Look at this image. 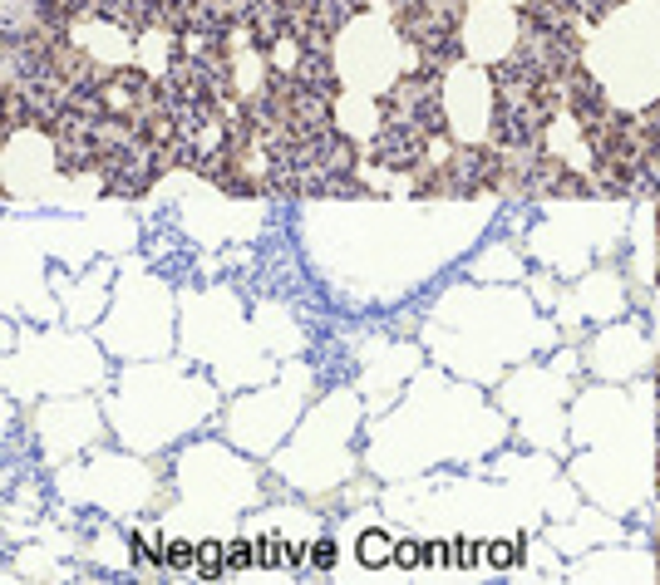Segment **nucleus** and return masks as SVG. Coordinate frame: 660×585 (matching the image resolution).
Segmentation results:
<instances>
[{"label":"nucleus","instance_id":"obj_2","mask_svg":"<svg viewBox=\"0 0 660 585\" xmlns=\"http://www.w3.org/2000/svg\"><path fill=\"white\" fill-rule=\"evenodd\" d=\"M488 561H493V566H513V561H518V546H513V541H493V546H488Z\"/></svg>","mask_w":660,"mask_h":585},{"label":"nucleus","instance_id":"obj_1","mask_svg":"<svg viewBox=\"0 0 660 585\" xmlns=\"http://www.w3.org/2000/svg\"><path fill=\"white\" fill-rule=\"evenodd\" d=\"M394 551H399V546H394L389 536H380V531H365V536H360V561H365V566H385Z\"/></svg>","mask_w":660,"mask_h":585},{"label":"nucleus","instance_id":"obj_3","mask_svg":"<svg viewBox=\"0 0 660 585\" xmlns=\"http://www.w3.org/2000/svg\"><path fill=\"white\" fill-rule=\"evenodd\" d=\"M246 561H251V546H232L227 551V566H246Z\"/></svg>","mask_w":660,"mask_h":585}]
</instances>
